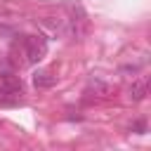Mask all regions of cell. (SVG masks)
<instances>
[{"instance_id": "6da1fadb", "label": "cell", "mask_w": 151, "mask_h": 151, "mask_svg": "<svg viewBox=\"0 0 151 151\" xmlns=\"http://www.w3.org/2000/svg\"><path fill=\"white\" fill-rule=\"evenodd\" d=\"M47 52V38L45 35H26L24 38V54L28 64H38Z\"/></svg>"}, {"instance_id": "7a4b0ae2", "label": "cell", "mask_w": 151, "mask_h": 151, "mask_svg": "<svg viewBox=\"0 0 151 151\" xmlns=\"http://www.w3.org/2000/svg\"><path fill=\"white\" fill-rule=\"evenodd\" d=\"M127 94H130L132 101H144L146 94H149V78H137V80L130 85Z\"/></svg>"}, {"instance_id": "3957f363", "label": "cell", "mask_w": 151, "mask_h": 151, "mask_svg": "<svg viewBox=\"0 0 151 151\" xmlns=\"http://www.w3.org/2000/svg\"><path fill=\"white\" fill-rule=\"evenodd\" d=\"M33 85H35L38 90H50V87L57 85V76H52L50 71H38V73L33 76Z\"/></svg>"}, {"instance_id": "277c9868", "label": "cell", "mask_w": 151, "mask_h": 151, "mask_svg": "<svg viewBox=\"0 0 151 151\" xmlns=\"http://www.w3.org/2000/svg\"><path fill=\"white\" fill-rule=\"evenodd\" d=\"M90 90H94V92H99V94H109V85H106V83H101L99 78L90 80Z\"/></svg>"}, {"instance_id": "5b68a950", "label": "cell", "mask_w": 151, "mask_h": 151, "mask_svg": "<svg viewBox=\"0 0 151 151\" xmlns=\"http://www.w3.org/2000/svg\"><path fill=\"white\" fill-rule=\"evenodd\" d=\"M130 130L137 132V134H144V132H146V123H144V120H134V123L130 125Z\"/></svg>"}]
</instances>
